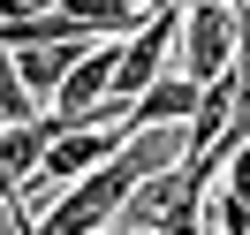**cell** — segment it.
<instances>
[{"label": "cell", "mask_w": 250, "mask_h": 235, "mask_svg": "<svg viewBox=\"0 0 250 235\" xmlns=\"http://www.w3.org/2000/svg\"><path fill=\"white\" fill-rule=\"evenodd\" d=\"M68 0H0V23H31V16H53Z\"/></svg>", "instance_id": "9c48e42d"}, {"label": "cell", "mask_w": 250, "mask_h": 235, "mask_svg": "<svg viewBox=\"0 0 250 235\" xmlns=\"http://www.w3.org/2000/svg\"><path fill=\"white\" fill-rule=\"evenodd\" d=\"M235 46H243V8L228 0H189L182 8V46H174V76H189L197 91L235 76Z\"/></svg>", "instance_id": "6da1fadb"}, {"label": "cell", "mask_w": 250, "mask_h": 235, "mask_svg": "<svg viewBox=\"0 0 250 235\" xmlns=\"http://www.w3.org/2000/svg\"><path fill=\"white\" fill-rule=\"evenodd\" d=\"M144 16H167V8H189V0H137Z\"/></svg>", "instance_id": "8fae6325"}, {"label": "cell", "mask_w": 250, "mask_h": 235, "mask_svg": "<svg viewBox=\"0 0 250 235\" xmlns=\"http://www.w3.org/2000/svg\"><path fill=\"white\" fill-rule=\"evenodd\" d=\"M53 137H61V122H53V114H31V122L0 129V197H8V205H23V190L38 182Z\"/></svg>", "instance_id": "3957f363"}, {"label": "cell", "mask_w": 250, "mask_h": 235, "mask_svg": "<svg viewBox=\"0 0 250 235\" xmlns=\"http://www.w3.org/2000/svg\"><path fill=\"white\" fill-rule=\"evenodd\" d=\"M0 114H8V122H31L38 114V99L23 91V76H16V53L0 46Z\"/></svg>", "instance_id": "52a82bcc"}, {"label": "cell", "mask_w": 250, "mask_h": 235, "mask_svg": "<svg viewBox=\"0 0 250 235\" xmlns=\"http://www.w3.org/2000/svg\"><path fill=\"white\" fill-rule=\"evenodd\" d=\"M197 107H205V91H197L189 76H174V68H167V76L129 107V129H189V122H197Z\"/></svg>", "instance_id": "277c9868"}, {"label": "cell", "mask_w": 250, "mask_h": 235, "mask_svg": "<svg viewBox=\"0 0 250 235\" xmlns=\"http://www.w3.org/2000/svg\"><path fill=\"white\" fill-rule=\"evenodd\" d=\"M122 137H129L122 122H99V129H61V137H53V152H46V167H38V182L23 190V213H31V205H53L61 190H76L83 174H99L114 152H122Z\"/></svg>", "instance_id": "7a4b0ae2"}, {"label": "cell", "mask_w": 250, "mask_h": 235, "mask_svg": "<svg viewBox=\"0 0 250 235\" xmlns=\"http://www.w3.org/2000/svg\"><path fill=\"white\" fill-rule=\"evenodd\" d=\"M0 235H31V213H23V205H8V197H0Z\"/></svg>", "instance_id": "30bf717a"}, {"label": "cell", "mask_w": 250, "mask_h": 235, "mask_svg": "<svg viewBox=\"0 0 250 235\" xmlns=\"http://www.w3.org/2000/svg\"><path fill=\"white\" fill-rule=\"evenodd\" d=\"M0 129H16V122H8V114H0Z\"/></svg>", "instance_id": "7c38bea8"}, {"label": "cell", "mask_w": 250, "mask_h": 235, "mask_svg": "<svg viewBox=\"0 0 250 235\" xmlns=\"http://www.w3.org/2000/svg\"><path fill=\"white\" fill-rule=\"evenodd\" d=\"M91 46H99V38H91ZM76 61H83V46H31V53H16V76H23L31 99H53Z\"/></svg>", "instance_id": "5b68a950"}, {"label": "cell", "mask_w": 250, "mask_h": 235, "mask_svg": "<svg viewBox=\"0 0 250 235\" xmlns=\"http://www.w3.org/2000/svg\"><path fill=\"white\" fill-rule=\"evenodd\" d=\"M68 16H76L91 38H129V31H144V8H137V0H68Z\"/></svg>", "instance_id": "8992f818"}, {"label": "cell", "mask_w": 250, "mask_h": 235, "mask_svg": "<svg viewBox=\"0 0 250 235\" xmlns=\"http://www.w3.org/2000/svg\"><path fill=\"white\" fill-rule=\"evenodd\" d=\"M228 197H235V205H250V137L228 152Z\"/></svg>", "instance_id": "ba28073f"}]
</instances>
